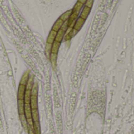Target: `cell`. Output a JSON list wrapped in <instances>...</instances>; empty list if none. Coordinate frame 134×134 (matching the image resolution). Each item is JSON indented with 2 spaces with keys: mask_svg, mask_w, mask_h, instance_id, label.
I'll list each match as a JSON object with an SVG mask.
<instances>
[{
  "mask_svg": "<svg viewBox=\"0 0 134 134\" xmlns=\"http://www.w3.org/2000/svg\"><path fill=\"white\" fill-rule=\"evenodd\" d=\"M31 109H38V94H31L30 98Z\"/></svg>",
  "mask_w": 134,
  "mask_h": 134,
  "instance_id": "1",
  "label": "cell"
},
{
  "mask_svg": "<svg viewBox=\"0 0 134 134\" xmlns=\"http://www.w3.org/2000/svg\"><path fill=\"white\" fill-rule=\"evenodd\" d=\"M90 12H91V8L84 5V7L82 8V9H81V13L79 14V17H81V18H82L84 20H86L88 18Z\"/></svg>",
  "mask_w": 134,
  "mask_h": 134,
  "instance_id": "2",
  "label": "cell"
},
{
  "mask_svg": "<svg viewBox=\"0 0 134 134\" xmlns=\"http://www.w3.org/2000/svg\"><path fill=\"white\" fill-rule=\"evenodd\" d=\"M26 90V86L23 85H19L17 90V100H24V93Z\"/></svg>",
  "mask_w": 134,
  "mask_h": 134,
  "instance_id": "3",
  "label": "cell"
},
{
  "mask_svg": "<svg viewBox=\"0 0 134 134\" xmlns=\"http://www.w3.org/2000/svg\"><path fill=\"white\" fill-rule=\"evenodd\" d=\"M65 35H66V31L61 28V29L57 32L54 41L58 42H62L63 41V39H64Z\"/></svg>",
  "mask_w": 134,
  "mask_h": 134,
  "instance_id": "4",
  "label": "cell"
},
{
  "mask_svg": "<svg viewBox=\"0 0 134 134\" xmlns=\"http://www.w3.org/2000/svg\"><path fill=\"white\" fill-rule=\"evenodd\" d=\"M17 109L19 115H24V100H17Z\"/></svg>",
  "mask_w": 134,
  "mask_h": 134,
  "instance_id": "5",
  "label": "cell"
},
{
  "mask_svg": "<svg viewBox=\"0 0 134 134\" xmlns=\"http://www.w3.org/2000/svg\"><path fill=\"white\" fill-rule=\"evenodd\" d=\"M83 7H84V5L82 3H81L79 2H77L76 4L74 5L73 9H72V13H77V14H80V13H81V11Z\"/></svg>",
  "mask_w": 134,
  "mask_h": 134,
  "instance_id": "6",
  "label": "cell"
},
{
  "mask_svg": "<svg viewBox=\"0 0 134 134\" xmlns=\"http://www.w3.org/2000/svg\"><path fill=\"white\" fill-rule=\"evenodd\" d=\"M29 75H30V74H29V71H25V72L23 74V75L21 76V78L19 85H23V86H26V84H27V82H28Z\"/></svg>",
  "mask_w": 134,
  "mask_h": 134,
  "instance_id": "7",
  "label": "cell"
},
{
  "mask_svg": "<svg viewBox=\"0 0 134 134\" xmlns=\"http://www.w3.org/2000/svg\"><path fill=\"white\" fill-rule=\"evenodd\" d=\"M63 21L61 20V19H58L56 21H55V23L54 24V25H53V27H52V29L51 30H53V31H56V32H58L59 30H60V28H61V27H62V25L63 24Z\"/></svg>",
  "mask_w": 134,
  "mask_h": 134,
  "instance_id": "8",
  "label": "cell"
},
{
  "mask_svg": "<svg viewBox=\"0 0 134 134\" xmlns=\"http://www.w3.org/2000/svg\"><path fill=\"white\" fill-rule=\"evenodd\" d=\"M60 45H61V42H58L54 41V43L52 44L51 53H54V54H58V50H59V48H60Z\"/></svg>",
  "mask_w": 134,
  "mask_h": 134,
  "instance_id": "9",
  "label": "cell"
},
{
  "mask_svg": "<svg viewBox=\"0 0 134 134\" xmlns=\"http://www.w3.org/2000/svg\"><path fill=\"white\" fill-rule=\"evenodd\" d=\"M34 82H34V75L30 74L29 77H28V82H27V84H26V90H31Z\"/></svg>",
  "mask_w": 134,
  "mask_h": 134,
  "instance_id": "10",
  "label": "cell"
},
{
  "mask_svg": "<svg viewBox=\"0 0 134 134\" xmlns=\"http://www.w3.org/2000/svg\"><path fill=\"white\" fill-rule=\"evenodd\" d=\"M71 13H72V9L67 10L66 12H65L64 13H62V14L61 15V16L59 17V19H61L63 22L67 21V20H69V18H70Z\"/></svg>",
  "mask_w": 134,
  "mask_h": 134,
  "instance_id": "11",
  "label": "cell"
},
{
  "mask_svg": "<svg viewBox=\"0 0 134 134\" xmlns=\"http://www.w3.org/2000/svg\"><path fill=\"white\" fill-rule=\"evenodd\" d=\"M50 60H51V66L53 68H55L56 67V64H57V59H58V54H54V53H51L50 54Z\"/></svg>",
  "mask_w": 134,
  "mask_h": 134,
  "instance_id": "12",
  "label": "cell"
},
{
  "mask_svg": "<svg viewBox=\"0 0 134 134\" xmlns=\"http://www.w3.org/2000/svg\"><path fill=\"white\" fill-rule=\"evenodd\" d=\"M93 2H94V0H86L85 3V6H87V7H89L92 9V5H93Z\"/></svg>",
  "mask_w": 134,
  "mask_h": 134,
  "instance_id": "13",
  "label": "cell"
},
{
  "mask_svg": "<svg viewBox=\"0 0 134 134\" xmlns=\"http://www.w3.org/2000/svg\"><path fill=\"white\" fill-rule=\"evenodd\" d=\"M28 133L36 134L35 133V131H34V129L33 128H29V127H28Z\"/></svg>",
  "mask_w": 134,
  "mask_h": 134,
  "instance_id": "14",
  "label": "cell"
},
{
  "mask_svg": "<svg viewBox=\"0 0 134 134\" xmlns=\"http://www.w3.org/2000/svg\"><path fill=\"white\" fill-rule=\"evenodd\" d=\"M77 2H81V3H82L83 5H85V2H86V0H78Z\"/></svg>",
  "mask_w": 134,
  "mask_h": 134,
  "instance_id": "15",
  "label": "cell"
}]
</instances>
